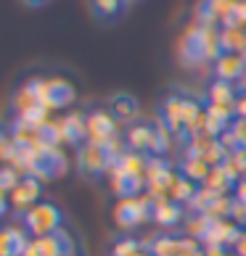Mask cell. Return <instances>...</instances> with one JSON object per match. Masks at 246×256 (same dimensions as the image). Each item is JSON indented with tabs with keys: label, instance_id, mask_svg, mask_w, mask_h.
<instances>
[{
	"label": "cell",
	"instance_id": "33",
	"mask_svg": "<svg viewBox=\"0 0 246 256\" xmlns=\"http://www.w3.org/2000/svg\"><path fill=\"white\" fill-rule=\"evenodd\" d=\"M233 254L235 256H246V230H241L238 240H235V246H233Z\"/></svg>",
	"mask_w": 246,
	"mask_h": 256
},
{
	"label": "cell",
	"instance_id": "21",
	"mask_svg": "<svg viewBox=\"0 0 246 256\" xmlns=\"http://www.w3.org/2000/svg\"><path fill=\"white\" fill-rule=\"evenodd\" d=\"M154 201V198H151ZM183 204L177 201H154V222L162 227H175L183 222Z\"/></svg>",
	"mask_w": 246,
	"mask_h": 256
},
{
	"label": "cell",
	"instance_id": "1",
	"mask_svg": "<svg viewBox=\"0 0 246 256\" xmlns=\"http://www.w3.org/2000/svg\"><path fill=\"white\" fill-rule=\"evenodd\" d=\"M222 56L220 32L214 26H191L180 40V61L185 66H201L206 61H217Z\"/></svg>",
	"mask_w": 246,
	"mask_h": 256
},
{
	"label": "cell",
	"instance_id": "30",
	"mask_svg": "<svg viewBox=\"0 0 246 256\" xmlns=\"http://www.w3.org/2000/svg\"><path fill=\"white\" fill-rule=\"evenodd\" d=\"M143 248H146V246L140 240H135V238H119L114 243V248H111V256H135Z\"/></svg>",
	"mask_w": 246,
	"mask_h": 256
},
{
	"label": "cell",
	"instance_id": "24",
	"mask_svg": "<svg viewBox=\"0 0 246 256\" xmlns=\"http://www.w3.org/2000/svg\"><path fill=\"white\" fill-rule=\"evenodd\" d=\"M212 222H214V220H212L209 214H196V212H191V214H188V220H185L188 238L204 243L206 235H209V230H212Z\"/></svg>",
	"mask_w": 246,
	"mask_h": 256
},
{
	"label": "cell",
	"instance_id": "11",
	"mask_svg": "<svg viewBox=\"0 0 246 256\" xmlns=\"http://www.w3.org/2000/svg\"><path fill=\"white\" fill-rule=\"evenodd\" d=\"M77 90L74 84L64 77H53V80H43V88H40V98L45 103V108H66L69 103L74 100Z\"/></svg>",
	"mask_w": 246,
	"mask_h": 256
},
{
	"label": "cell",
	"instance_id": "31",
	"mask_svg": "<svg viewBox=\"0 0 246 256\" xmlns=\"http://www.w3.org/2000/svg\"><path fill=\"white\" fill-rule=\"evenodd\" d=\"M19 180L22 177H19L16 166H0V193H14Z\"/></svg>",
	"mask_w": 246,
	"mask_h": 256
},
{
	"label": "cell",
	"instance_id": "23",
	"mask_svg": "<svg viewBox=\"0 0 246 256\" xmlns=\"http://www.w3.org/2000/svg\"><path fill=\"white\" fill-rule=\"evenodd\" d=\"M220 48L222 53H246V26H222Z\"/></svg>",
	"mask_w": 246,
	"mask_h": 256
},
{
	"label": "cell",
	"instance_id": "9",
	"mask_svg": "<svg viewBox=\"0 0 246 256\" xmlns=\"http://www.w3.org/2000/svg\"><path fill=\"white\" fill-rule=\"evenodd\" d=\"M24 256H74V240L64 230L45 235V238H32Z\"/></svg>",
	"mask_w": 246,
	"mask_h": 256
},
{
	"label": "cell",
	"instance_id": "4",
	"mask_svg": "<svg viewBox=\"0 0 246 256\" xmlns=\"http://www.w3.org/2000/svg\"><path fill=\"white\" fill-rule=\"evenodd\" d=\"M61 222L64 216L59 212V206H53L48 201H40L37 206H32L30 212L24 214V224H27V232L32 238H45V235H53L61 230Z\"/></svg>",
	"mask_w": 246,
	"mask_h": 256
},
{
	"label": "cell",
	"instance_id": "15",
	"mask_svg": "<svg viewBox=\"0 0 246 256\" xmlns=\"http://www.w3.org/2000/svg\"><path fill=\"white\" fill-rule=\"evenodd\" d=\"M214 74L217 80H225V82H235V80L241 82L246 74V53H222L214 61Z\"/></svg>",
	"mask_w": 246,
	"mask_h": 256
},
{
	"label": "cell",
	"instance_id": "32",
	"mask_svg": "<svg viewBox=\"0 0 246 256\" xmlns=\"http://www.w3.org/2000/svg\"><path fill=\"white\" fill-rule=\"evenodd\" d=\"M222 26H246V0H238V6H235L230 22L222 24Z\"/></svg>",
	"mask_w": 246,
	"mask_h": 256
},
{
	"label": "cell",
	"instance_id": "16",
	"mask_svg": "<svg viewBox=\"0 0 246 256\" xmlns=\"http://www.w3.org/2000/svg\"><path fill=\"white\" fill-rule=\"evenodd\" d=\"M151 148H154V124L135 122V124L127 130V150L151 156Z\"/></svg>",
	"mask_w": 246,
	"mask_h": 256
},
{
	"label": "cell",
	"instance_id": "25",
	"mask_svg": "<svg viewBox=\"0 0 246 256\" xmlns=\"http://www.w3.org/2000/svg\"><path fill=\"white\" fill-rule=\"evenodd\" d=\"M235 180L225 172L222 169V164L220 166H214L212 172H209V177L204 180V188H209V190H214V193H220V196H228L230 190H235Z\"/></svg>",
	"mask_w": 246,
	"mask_h": 256
},
{
	"label": "cell",
	"instance_id": "18",
	"mask_svg": "<svg viewBox=\"0 0 246 256\" xmlns=\"http://www.w3.org/2000/svg\"><path fill=\"white\" fill-rule=\"evenodd\" d=\"M109 114L114 116L117 122H135L138 114H140V106L138 100L127 96V92H119V96H111L109 100Z\"/></svg>",
	"mask_w": 246,
	"mask_h": 256
},
{
	"label": "cell",
	"instance_id": "35",
	"mask_svg": "<svg viewBox=\"0 0 246 256\" xmlns=\"http://www.w3.org/2000/svg\"><path fill=\"white\" fill-rule=\"evenodd\" d=\"M235 119H246V92L235 100Z\"/></svg>",
	"mask_w": 246,
	"mask_h": 256
},
{
	"label": "cell",
	"instance_id": "20",
	"mask_svg": "<svg viewBox=\"0 0 246 256\" xmlns=\"http://www.w3.org/2000/svg\"><path fill=\"white\" fill-rule=\"evenodd\" d=\"M27 246H30V238L22 230H16V227L0 230V256H24Z\"/></svg>",
	"mask_w": 246,
	"mask_h": 256
},
{
	"label": "cell",
	"instance_id": "13",
	"mask_svg": "<svg viewBox=\"0 0 246 256\" xmlns=\"http://www.w3.org/2000/svg\"><path fill=\"white\" fill-rule=\"evenodd\" d=\"M162 124L169 130V135H172L175 140H188L185 138V127H183V98L177 96H169L164 98L162 103Z\"/></svg>",
	"mask_w": 246,
	"mask_h": 256
},
{
	"label": "cell",
	"instance_id": "12",
	"mask_svg": "<svg viewBox=\"0 0 246 256\" xmlns=\"http://www.w3.org/2000/svg\"><path fill=\"white\" fill-rule=\"evenodd\" d=\"M109 174H111V190L119 196V201L122 198H135V196H140L146 190V177L122 172L119 166H111Z\"/></svg>",
	"mask_w": 246,
	"mask_h": 256
},
{
	"label": "cell",
	"instance_id": "26",
	"mask_svg": "<svg viewBox=\"0 0 246 256\" xmlns=\"http://www.w3.org/2000/svg\"><path fill=\"white\" fill-rule=\"evenodd\" d=\"M209 172H212V166L206 164V161H201V158L185 156L183 164H180V174H185L191 182H198V185H204V180L209 177Z\"/></svg>",
	"mask_w": 246,
	"mask_h": 256
},
{
	"label": "cell",
	"instance_id": "10",
	"mask_svg": "<svg viewBox=\"0 0 246 256\" xmlns=\"http://www.w3.org/2000/svg\"><path fill=\"white\" fill-rule=\"evenodd\" d=\"M117 138V119L109 111H93L88 116V143L109 148Z\"/></svg>",
	"mask_w": 246,
	"mask_h": 256
},
{
	"label": "cell",
	"instance_id": "29",
	"mask_svg": "<svg viewBox=\"0 0 246 256\" xmlns=\"http://www.w3.org/2000/svg\"><path fill=\"white\" fill-rule=\"evenodd\" d=\"M196 182H191L185 174H177V180H175V188H172V201H177V204H191V198L196 196Z\"/></svg>",
	"mask_w": 246,
	"mask_h": 256
},
{
	"label": "cell",
	"instance_id": "19",
	"mask_svg": "<svg viewBox=\"0 0 246 256\" xmlns=\"http://www.w3.org/2000/svg\"><path fill=\"white\" fill-rule=\"evenodd\" d=\"M127 6H130L127 0H90V11H93V16H96L98 22H106V24L119 22V18L125 16Z\"/></svg>",
	"mask_w": 246,
	"mask_h": 256
},
{
	"label": "cell",
	"instance_id": "14",
	"mask_svg": "<svg viewBox=\"0 0 246 256\" xmlns=\"http://www.w3.org/2000/svg\"><path fill=\"white\" fill-rule=\"evenodd\" d=\"M40 193H43V185H40V180L32 177V174H27L19 180V185L14 188V193H11V204L16 208H27L30 212L32 206L40 204Z\"/></svg>",
	"mask_w": 246,
	"mask_h": 256
},
{
	"label": "cell",
	"instance_id": "5",
	"mask_svg": "<svg viewBox=\"0 0 246 256\" xmlns=\"http://www.w3.org/2000/svg\"><path fill=\"white\" fill-rule=\"evenodd\" d=\"M114 220L125 230H132V227H140L143 222L154 220V201H151V196L122 198L114 208Z\"/></svg>",
	"mask_w": 246,
	"mask_h": 256
},
{
	"label": "cell",
	"instance_id": "2",
	"mask_svg": "<svg viewBox=\"0 0 246 256\" xmlns=\"http://www.w3.org/2000/svg\"><path fill=\"white\" fill-rule=\"evenodd\" d=\"M40 88H43V80H32L30 84H24V88L16 92L14 108H16L22 124L40 127L43 122H48V108H45V103L40 98Z\"/></svg>",
	"mask_w": 246,
	"mask_h": 256
},
{
	"label": "cell",
	"instance_id": "27",
	"mask_svg": "<svg viewBox=\"0 0 246 256\" xmlns=\"http://www.w3.org/2000/svg\"><path fill=\"white\" fill-rule=\"evenodd\" d=\"M59 143H64L61 124H56V122H43V124L37 127V146L40 148H59Z\"/></svg>",
	"mask_w": 246,
	"mask_h": 256
},
{
	"label": "cell",
	"instance_id": "8",
	"mask_svg": "<svg viewBox=\"0 0 246 256\" xmlns=\"http://www.w3.org/2000/svg\"><path fill=\"white\" fill-rule=\"evenodd\" d=\"M146 248L154 256H204V246L183 235V238H175V235H159V238L148 240Z\"/></svg>",
	"mask_w": 246,
	"mask_h": 256
},
{
	"label": "cell",
	"instance_id": "38",
	"mask_svg": "<svg viewBox=\"0 0 246 256\" xmlns=\"http://www.w3.org/2000/svg\"><path fill=\"white\" fill-rule=\"evenodd\" d=\"M238 84H241V90H243V92H246V74H243V80H241V82H238Z\"/></svg>",
	"mask_w": 246,
	"mask_h": 256
},
{
	"label": "cell",
	"instance_id": "37",
	"mask_svg": "<svg viewBox=\"0 0 246 256\" xmlns=\"http://www.w3.org/2000/svg\"><path fill=\"white\" fill-rule=\"evenodd\" d=\"M8 204H11V198H8L6 193H0V216L8 212Z\"/></svg>",
	"mask_w": 246,
	"mask_h": 256
},
{
	"label": "cell",
	"instance_id": "7",
	"mask_svg": "<svg viewBox=\"0 0 246 256\" xmlns=\"http://www.w3.org/2000/svg\"><path fill=\"white\" fill-rule=\"evenodd\" d=\"M27 172L37 180H56L66 172V156L59 148H37Z\"/></svg>",
	"mask_w": 246,
	"mask_h": 256
},
{
	"label": "cell",
	"instance_id": "34",
	"mask_svg": "<svg viewBox=\"0 0 246 256\" xmlns=\"http://www.w3.org/2000/svg\"><path fill=\"white\" fill-rule=\"evenodd\" d=\"M11 148H14V143H8V138L0 135V161H3V158H11Z\"/></svg>",
	"mask_w": 246,
	"mask_h": 256
},
{
	"label": "cell",
	"instance_id": "3",
	"mask_svg": "<svg viewBox=\"0 0 246 256\" xmlns=\"http://www.w3.org/2000/svg\"><path fill=\"white\" fill-rule=\"evenodd\" d=\"M180 172H175L172 164L162 156H148L146 169V190L154 201H172V188Z\"/></svg>",
	"mask_w": 246,
	"mask_h": 256
},
{
	"label": "cell",
	"instance_id": "17",
	"mask_svg": "<svg viewBox=\"0 0 246 256\" xmlns=\"http://www.w3.org/2000/svg\"><path fill=\"white\" fill-rule=\"evenodd\" d=\"M61 138L69 146H80L82 140L88 143V116L85 114H69L61 119Z\"/></svg>",
	"mask_w": 246,
	"mask_h": 256
},
{
	"label": "cell",
	"instance_id": "6",
	"mask_svg": "<svg viewBox=\"0 0 246 256\" xmlns=\"http://www.w3.org/2000/svg\"><path fill=\"white\" fill-rule=\"evenodd\" d=\"M114 161L117 158L111 156L109 148L96 146V143H82L77 150V169L85 177H101L103 172H109Z\"/></svg>",
	"mask_w": 246,
	"mask_h": 256
},
{
	"label": "cell",
	"instance_id": "22",
	"mask_svg": "<svg viewBox=\"0 0 246 256\" xmlns=\"http://www.w3.org/2000/svg\"><path fill=\"white\" fill-rule=\"evenodd\" d=\"M235 100H238V96H235V84L233 82H225V80H214L212 82V88H209V103L222 106V108H230L235 114Z\"/></svg>",
	"mask_w": 246,
	"mask_h": 256
},
{
	"label": "cell",
	"instance_id": "28",
	"mask_svg": "<svg viewBox=\"0 0 246 256\" xmlns=\"http://www.w3.org/2000/svg\"><path fill=\"white\" fill-rule=\"evenodd\" d=\"M222 169L235 180V182L246 180V156H243V150H235V154H228V156H225Z\"/></svg>",
	"mask_w": 246,
	"mask_h": 256
},
{
	"label": "cell",
	"instance_id": "36",
	"mask_svg": "<svg viewBox=\"0 0 246 256\" xmlns=\"http://www.w3.org/2000/svg\"><path fill=\"white\" fill-rule=\"evenodd\" d=\"M22 3H24L27 8H35V11H37V8H43V6H48V3H51V0H22Z\"/></svg>",
	"mask_w": 246,
	"mask_h": 256
},
{
	"label": "cell",
	"instance_id": "39",
	"mask_svg": "<svg viewBox=\"0 0 246 256\" xmlns=\"http://www.w3.org/2000/svg\"><path fill=\"white\" fill-rule=\"evenodd\" d=\"M127 3H138V0H127Z\"/></svg>",
	"mask_w": 246,
	"mask_h": 256
}]
</instances>
